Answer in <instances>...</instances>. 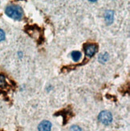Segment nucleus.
I'll return each instance as SVG.
<instances>
[{"label":"nucleus","instance_id":"1","mask_svg":"<svg viewBox=\"0 0 130 131\" xmlns=\"http://www.w3.org/2000/svg\"><path fill=\"white\" fill-rule=\"evenodd\" d=\"M5 13L10 18H12L15 20H20L22 18V15H23V12H22V8L19 6L15 4L7 6L6 7Z\"/></svg>","mask_w":130,"mask_h":131},{"label":"nucleus","instance_id":"2","mask_svg":"<svg viewBox=\"0 0 130 131\" xmlns=\"http://www.w3.org/2000/svg\"><path fill=\"white\" fill-rule=\"evenodd\" d=\"M99 121L104 125H109L112 121V113L109 111H102L98 116Z\"/></svg>","mask_w":130,"mask_h":131},{"label":"nucleus","instance_id":"3","mask_svg":"<svg viewBox=\"0 0 130 131\" xmlns=\"http://www.w3.org/2000/svg\"><path fill=\"white\" fill-rule=\"evenodd\" d=\"M51 129H52V123L46 120L39 123L38 126L39 131H51Z\"/></svg>","mask_w":130,"mask_h":131},{"label":"nucleus","instance_id":"4","mask_svg":"<svg viewBox=\"0 0 130 131\" xmlns=\"http://www.w3.org/2000/svg\"><path fill=\"white\" fill-rule=\"evenodd\" d=\"M96 52H97V47L94 44H88L85 47V53L88 57H92Z\"/></svg>","mask_w":130,"mask_h":131},{"label":"nucleus","instance_id":"5","mask_svg":"<svg viewBox=\"0 0 130 131\" xmlns=\"http://www.w3.org/2000/svg\"><path fill=\"white\" fill-rule=\"evenodd\" d=\"M113 15H114V13L112 10H109L105 11L104 19H105V21L108 24H111L113 22Z\"/></svg>","mask_w":130,"mask_h":131},{"label":"nucleus","instance_id":"6","mask_svg":"<svg viewBox=\"0 0 130 131\" xmlns=\"http://www.w3.org/2000/svg\"><path fill=\"white\" fill-rule=\"evenodd\" d=\"M81 52H78V51H75V52H72L71 56H72V58L74 61H78L80 60L81 58Z\"/></svg>","mask_w":130,"mask_h":131},{"label":"nucleus","instance_id":"7","mask_svg":"<svg viewBox=\"0 0 130 131\" xmlns=\"http://www.w3.org/2000/svg\"><path fill=\"white\" fill-rule=\"evenodd\" d=\"M99 59H100V60H101V61L105 62V61L108 60V59H109V55L107 54V53H104V55H101V56H100V57H99Z\"/></svg>","mask_w":130,"mask_h":131},{"label":"nucleus","instance_id":"8","mask_svg":"<svg viewBox=\"0 0 130 131\" xmlns=\"http://www.w3.org/2000/svg\"><path fill=\"white\" fill-rule=\"evenodd\" d=\"M6 84V81H5V77L3 75L0 74V86H4Z\"/></svg>","mask_w":130,"mask_h":131},{"label":"nucleus","instance_id":"9","mask_svg":"<svg viewBox=\"0 0 130 131\" xmlns=\"http://www.w3.org/2000/svg\"><path fill=\"white\" fill-rule=\"evenodd\" d=\"M70 131H81V128L78 126H72L70 128Z\"/></svg>","mask_w":130,"mask_h":131},{"label":"nucleus","instance_id":"10","mask_svg":"<svg viewBox=\"0 0 130 131\" xmlns=\"http://www.w3.org/2000/svg\"><path fill=\"white\" fill-rule=\"evenodd\" d=\"M4 39H5V33L2 29H0V42L4 40Z\"/></svg>","mask_w":130,"mask_h":131}]
</instances>
